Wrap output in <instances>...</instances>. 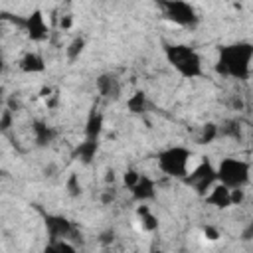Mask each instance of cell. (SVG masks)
Returning a JSON list of instances; mask_svg holds the SVG:
<instances>
[{
    "instance_id": "ffe728a7",
    "label": "cell",
    "mask_w": 253,
    "mask_h": 253,
    "mask_svg": "<svg viewBox=\"0 0 253 253\" xmlns=\"http://www.w3.org/2000/svg\"><path fill=\"white\" fill-rule=\"evenodd\" d=\"M217 126L213 125V123H208L206 126H204V132H202V138H200V142L202 144H208V142H211L215 136H217Z\"/></svg>"
},
{
    "instance_id": "ac0fdd59",
    "label": "cell",
    "mask_w": 253,
    "mask_h": 253,
    "mask_svg": "<svg viewBox=\"0 0 253 253\" xmlns=\"http://www.w3.org/2000/svg\"><path fill=\"white\" fill-rule=\"evenodd\" d=\"M34 132H36V142L38 144H45L51 140L53 132L43 125V123H34Z\"/></svg>"
},
{
    "instance_id": "603a6c76",
    "label": "cell",
    "mask_w": 253,
    "mask_h": 253,
    "mask_svg": "<svg viewBox=\"0 0 253 253\" xmlns=\"http://www.w3.org/2000/svg\"><path fill=\"white\" fill-rule=\"evenodd\" d=\"M202 231H204V237H206L208 241H217V239L221 237V235H219V229L213 227V225H206Z\"/></svg>"
},
{
    "instance_id": "30bf717a",
    "label": "cell",
    "mask_w": 253,
    "mask_h": 253,
    "mask_svg": "<svg viewBox=\"0 0 253 253\" xmlns=\"http://www.w3.org/2000/svg\"><path fill=\"white\" fill-rule=\"evenodd\" d=\"M206 202L210 206H215V208H229L231 206V190L223 184H215L208 194H206Z\"/></svg>"
},
{
    "instance_id": "8992f818",
    "label": "cell",
    "mask_w": 253,
    "mask_h": 253,
    "mask_svg": "<svg viewBox=\"0 0 253 253\" xmlns=\"http://www.w3.org/2000/svg\"><path fill=\"white\" fill-rule=\"evenodd\" d=\"M162 10H164V16L178 26L192 28L198 24V16L188 2H164Z\"/></svg>"
},
{
    "instance_id": "44dd1931",
    "label": "cell",
    "mask_w": 253,
    "mask_h": 253,
    "mask_svg": "<svg viewBox=\"0 0 253 253\" xmlns=\"http://www.w3.org/2000/svg\"><path fill=\"white\" fill-rule=\"evenodd\" d=\"M10 125H12V109H4L2 111V117H0V128H2V132H6L10 128Z\"/></svg>"
},
{
    "instance_id": "8fae6325",
    "label": "cell",
    "mask_w": 253,
    "mask_h": 253,
    "mask_svg": "<svg viewBox=\"0 0 253 253\" xmlns=\"http://www.w3.org/2000/svg\"><path fill=\"white\" fill-rule=\"evenodd\" d=\"M20 69L26 73H42L45 69V61L38 51H28L20 59Z\"/></svg>"
},
{
    "instance_id": "277c9868",
    "label": "cell",
    "mask_w": 253,
    "mask_h": 253,
    "mask_svg": "<svg viewBox=\"0 0 253 253\" xmlns=\"http://www.w3.org/2000/svg\"><path fill=\"white\" fill-rule=\"evenodd\" d=\"M215 174H217V182L227 186L229 190H239L251 182V164L247 160H241V158H223L217 168H215Z\"/></svg>"
},
{
    "instance_id": "6da1fadb",
    "label": "cell",
    "mask_w": 253,
    "mask_h": 253,
    "mask_svg": "<svg viewBox=\"0 0 253 253\" xmlns=\"http://www.w3.org/2000/svg\"><path fill=\"white\" fill-rule=\"evenodd\" d=\"M253 45L247 42H237L223 45L215 61V71L223 77H233L245 81L253 69Z\"/></svg>"
},
{
    "instance_id": "d6986e66",
    "label": "cell",
    "mask_w": 253,
    "mask_h": 253,
    "mask_svg": "<svg viewBox=\"0 0 253 253\" xmlns=\"http://www.w3.org/2000/svg\"><path fill=\"white\" fill-rule=\"evenodd\" d=\"M140 172L138 170H134V168H128L126 172H125V176H123V182H125V186L128 188V190H132L136 184H138V180H140Z\"/></svg>"
},
{
    "instance_id": "52a82bcc",
    "label": "cell",
    "mask_w": 253,
    "mask_h": 253,
    "mask_svg": "<svg viewBox=\"0 0 253 253\" xmlns=\"http://www.w3.org/2000/svg\"><path fill=\"white\" fill-rule=\"evenodd\" d=\"M24 26H26V32L30 36V40L34 42H43L49 34V28H47V22L43 18V14L40 10H34L26 20H24Z\"/></svg>"
},
{
    "instance_id": "3957f363",
    "label": "cell",
    "mask_w": 253,
    "mask_h": 253,
    "mask_svg": "<svg viewBox=\"0 0 253 253\" xmlns=\"http://www.w3.org/2000/svg\"><path fill=\"white\" fill-rule=\"evenodd\" d=\"M192 150L186 146H168L158 152V168L170 178H184L192 172Z\"/></svg>"
},
{
    "instance_id": "7402d4cb",
    "label": "cell",
    "mask_w": 253,
    "mask_h": 253,
    "mask_svg": "<svg viewBox=\"0 0 253 253\" xmlns=\"http://www.w3.org/2000/svg\"><path fill=\"white\" fill-rule=\"evenodd\" d=\"M67 190H69L71 196H79V194H81V186H79V180H77L75 174L69 176V180H67Z\"/></svg>"
},
{
    "instance_id": "5b68a950",
    "label": "cell",
    "mask_w": 253,
    "mask_h": 253,
    "mask_svg": "<svg viewBox=\"0 0 253 253\" xmlns=\"http://www.w3.org/2000/svg\"><path fill=\"white\" fill-rule=\"evenodd\" d=\"M186 182L200 194L206 198V194L217 184V174H215V168L211 166L210 160H202L198 166L192 168V172L186 176Z\"/></svg>"
},
{
    "instance_id": "9c48e42d",
    "label": "cell",
    "mask_w": 253,
    "mask_h": 253,
    "mask_svg": "<svg viewBox=\"0 0 253 253\" xmlns=\"http://www.w3.org/2000/svg\"><path fill=\"white\" fill-rule=\"evenodd\" d=\"M130 194H132V198L136 200V202H140V204H146L148 200H152L154 196H156V186H154V180L152 178H148L146 174H142L140 176V180H138V184L130 190Z\"/></svg>"
},
{
    "instance_id": "484cf974",
    "label": "cell",
    "mask_w": 253,
    "mask_h": 253,
    "mask_svg": "<svg viewBox=\"0 0 253 253\" xmlns=\"http://www.w3.org/2000/svg\"><path fill=\"white\" fill-rule=\"evenodd\" d=\"M241 239H243V241H249V239H253V223H249V225H247V229L241 233Z\"/></svg>"
},
{
    "instance_id": "d4e9b609",
    "label": "cell",
    "mask_w": 253,
    "mask_h": 253,
    "mask_svg": "<svg viewBox=\"0 0 253 253\" xmlns=\"http://www.w3.org/2000/svg\"><path fill=\"white\" fill-rule=\"evenodd\" d=\"M71 26H73V18H71V16H61L59 28H61V30H69Z\"/></svg>"
},
{
    "instance_id": "2e32d148",
    "label": "cell",
    "mask_w": 253,
    "mask_h": 253,
    "mask_svg": "<svg viewBox=\"0 0 253 253\" xmlns=\"http://www.w3.org/2000/svg\"><path fill=\"white\" fill-rule=\"evenodd\" d=\"M83 49H85V40H83V38H75V40L65 47V55H67L69 61H75V59L83 53Z\"/></svg>"
},
{
    "instance_id": "4fadbf2b",
    "label": "cell",
    "mask_w": 253,
    "mask_h": 253,
    "mask_svg": "<svg viewBox=\"0 0 253 253\" xmlns=\"http://www.w3.org/2000/svg\"><path fill=\"white\" fill-rule=\"evenodd\" d=\"M97 87H99L101 95H105V97H117L121 91V85L113 75H101L97 79Z\"/></svg>"
},
{
    "instance_id": "4316f807",
    "label": "cell",
    "mask_w": 253,
    "mask_h": 253,
    "mask_svg": "<svg viewBox=\"0 0 253 253\" xmlns=\"http://www.w3.org/2000/svg\"><path fill=\"white\" fill-rule=\"evenodd\" d=\"M105 180H107V182H115V172H113V170H109V172H107V178H105Z\"/></svg>"
},
{
    "instance_id": "e0dca14e",
    "label": "cell",
    "mask_w": 253,
    "mask_h": 253,
    "mask_svg": "<svg viewBox=\"0 0 253 253\" xmlns=\"http://www.w3.org/2000/svg\"><path fill=\"white\" fill-rule=\"evenodd\" d=\"M95 150H97V140H89V138H87L85 142H81V144H79L77 154H79V158H81L83 162H89V160L93 158Z\"/></svg>"
},
{
    "instance_id": "7a4b0ae2",
    "label": "cell",
    "mask_w": 253,
    "mask_h": 253,
    "mask_svg": "<svg viewBox=\"0 0 253 253\" xmlns=\"http://www.w3.org/2000/svg\"><path fill=\"white\" fill-rule=\"evenodd\" d=\"M164 55L168 59V63L186 79H196L204 75V65H202V57L200 53L184 43H172L164 47Z\"/></svg>"
},
{
    "instance_id": "9a60e30c",
    "label": "cell",
    "mask_w": 253,
    "mask_h": 253,
    "mask_svg": "<svg viewBox=\"0 0 253 253\" xmlns=\"http://www.w3.org/2000/svg\"><path fill=\"white\" fill-rule=\"evenodd\" d=\"M101 126H103V117L101 115H91V119L87 123V128H85L87 138L89 140H97V136L101 132Z\"/></svg>"
},
{
    "instance_id": "cb8c5ba5",
    "label": "cell",
    "mask_w": 253,
    "mask_h": 253,
    "mask_svg": "<svg viewBox=\"0 0 253 253\" xmlns=\"http://www.w3.org/2000/svg\"><path fill=\"white\" fill-rule=\"evenodd\" d=\"M243 200H245V190H243V188L231 190V206H239Z\"/></svg>"
},
{
    "instance_id": "7c38bea8",
    "label": "cell",
    "mask_w": 253,
    "mask_h": 253,
    "mask_svg": "<svg viewBox=\"0 0 253 253\" xmlns=\"http://www.w3.org/2000/svg\"><path fill=\"white\" fill-rule=\"evenodd\" d=\"M136 217H138V223H140V227H142L144 231H154V229H158V217H156V213L150 210L148 204H140V206L136 208Z\"/></svg>"
},
{
    "instance_id": "ba28073f",
    "label": "cell",
    "mask_w": 253,
    "mask_h": 253,
    "mask_svg": "<svg viewBox=\"0 0 253 253\" xmlns=\"http://www.w3.org/2000/svg\"><path fill=\"white\" fill-rule=\"evenodd\" d=\"M45 225H47V233L51 237V243L63 241V237H67L71 233V223L65 217H59V215H49L45 219Z\"/></svg>"
},
{
    "instance_id": "5bb4252c",
    "label": "cell",
    "mask_w": 253,
    "mask_h": 253,
    "mask_svg": "<svg viewBox=\"0 0 253 253\" xmlns=\"http://www.w3.org/2000/svg\"><path fill=\"white\" fill-rule=\"evenodd\" d=\"M126 107H128V111L130 113H144V109H146V97H144V93L142 91H136L134 95H130L128 99H126Z\"/></svg>"
}]
</instances>
